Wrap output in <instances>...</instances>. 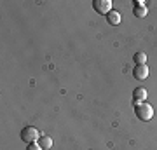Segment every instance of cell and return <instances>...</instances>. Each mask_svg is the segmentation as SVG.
I'll list each match as a JSON object with an SVG mask.
<instances>
[{
	"instance_id": "cell-1",
	"label": "cell",
	"mask_w": 157,
	"mask_h": 150,
	"mask_svg": "<svg viewBox=\"0 0 157 150\" xmlns=\"http://www.w3.org/2000/svg\"><path fill=\"white\" fill-rule=\"evenodd\" d=\"M135 113L140 121L147 122V121H150L152 115H154V108H152V105H148L145 101H135Z\"/></svg>"
},
{
	"instance_id": "cell-2",
	"label": "cell",
	"mask_w": 157,
	"mask_h": 150,
	"mask_svg": "<svg viewBox=\"0 0 157 150\" xmlns=\"http://www.w3.org/2000/svg\"><path fill=\"white\" fill-rule=\"evenodd\" d=\"M19 136H21V140L25 141V143H35V141H39L40 138V133L37 131L35 128H32V126H26V128L21 129V133H19Z\"/></svg>"
},
{
	"instance_id": "cell-3",
	"label": "cell",
	"mask_w": 157,
	"mask_h": 150,
	"mask_svg": "<svg viewBox=\"0 0 157 150\" xmlns=\"http://www.w3.org/2000/svg\"><path fill=\"white\" fill-rule=\"evenodd\" d=\"M93 9L100 14H108L112 11V2L110 0H94L93 2Z\"/></svg>"
},
{
	"instance_id": "cell-4",
	"label": "cell",
	"mask_w": 157,
	"mask_h": 150,
	"mask_svg": "<svg viewBox=\"0 0 157 150\" xmlns=\"http://www.w3.org/2000/svg\"><path fill=\"white\" fill-rule=\"evenodd\" d=\"M133 77H135L136 80H145V79L148 77V67H147V65H136V67L133 68Z\"/></svg>"
},
{
	"instance_id": "cell-5",
	"label": "cell",
	"mask_w": 157,
	"mask_h": 150,
	"mask_svg": "<svg viewBox=\"0 0 157 150\" xmlns=\"http://www.w3.org/2000/svg\"><path fill=\"white\" fill-rule=\"evenodd\" d=\"M107 21L108 25H112V26H117L119 23H121V14L117 11H110L107 14Z\"/></svg>"
},
{
	"instance_id": "cell-6",
	"label": "cell",
	"mask_w": 157,
	"mask_h": 150,
	"mask_svg": "<svg viewBox=\"0 0 157 150\" xmlns=\"http://www.w3.org/2000/svg\"><path fill=\"white\" fill-rule=\"evenodd\" d=\"M37 143H39L40 147H42V150H51V147H52V138L45 134V136H40Z\"/></svg>"
},
{
	"instance_id": "cell-7",
	"label": "cell",
	"mask_w": 157,
	"mask_h": 150,
	"mask_svg": "<svg viewBox=\"0 0 157 150\" xmlns=\"http://www.w3.org/2000/svg\"><path fill=\"white\" fill-rule=\"evenodd\" d=\"M133 98H135V101H145L147 89L145 87H136L135 91H133Z\"/></svg>"
},
{
	"instance_id": "cell-8",
	"label": "cell",
	"mask_w": 157,
	"mask_h": 150,
	"mask_svg": "<svg viewBox=\"0 0 157 150\" xmlns=\"http://www.w3.org/2000/svg\"><path fill=\"white\" fill-rule=\"evenodd\" d=\"M133 12H135L136 17H145L147 16V7L145 6H136Z\"/></svg>"
},
{
	"instance_id": "cell-9",
	"label": "cell",
	"mask_w": 157,
	"mask_h": 150,
	"mask_svg": "<svg viewBox=\"0 0 157 150\" xmlns=\"http://www.w3.org/2000/svg\"><path fill=\"white\" fill-rule=\"evenodd\" d=\"M135 63L136 65H145L147 63V54L145 52H136L135 54Z\"/></svg>"
},
{
	"instance_id": "cell-10",
	"label": "cell",
	"mask_w": 157,
	"mask_h": 150,
	"mask_svg": "<svg viewBox=\"0 0 157 150\" xmlns=\"http://www.w3.org/2000/svg\"><path fill=\"white\" fill-rule=\"evenodd\" d=\"M26 150H42V147H40V145L37 143V141H35V143H30Z\"/></svg>"
}]
</instances>
